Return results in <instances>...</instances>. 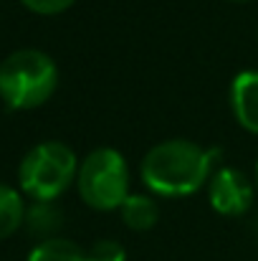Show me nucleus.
I'll return each instance as SVG.
<instances>
[{"label": "nucleus", "mask_w": 258, "mask_h": 261, "mask_svg": "<svg viewBox=\"0 0 258 261\" xmlns=\"http://www.w3.org/2000/svg\"><path fill=\"white\" fill-rule=\"evenodd\" d=\"M256 226H258V223H256Z\"/></svg>", "instance_id": "15"}, {"label": "nucleus", "mask_w": 258, "mask_h": 261, "mask_svg": "<svg viewBox=\"0 0 258 261\" xmlns=\"http://www.w3.org/2000/svg\"><path fill=\"white\" fill-rule=\"evenodd\" d=\"M64 223V213L56 205V200H31V205H25V221L23 226L28 228L31 236H38L41 241L59 236Z\"/></svg>", "instance_id": "8"}, {"label": "nucleus", "mask_w": 258, "mask_h": 261, "mask_svg": "<svg viewBox=\"0 0 258 261\" xmlns=\"http://www.w3.org/2000/svg\"><path fill=\"white\" fill-rule=\"evenodd\" d=\"M25 261H86V249H81L71 239L53 236V239L38 241Z\"/></svg>", "instance_id": "10"}, {"label": "nucleus", "mask_w": 258, "mask_h": 261, "mask_svg": "<svg viewBox=\"0 0 258 261\" xmlns=\"http://www.w3.org/2000/svg\"><path fill=\"white\" fill-rule=\"evenodd\" d=\"M253 182H256V190H258V163H256V177H253Z\"/></svg>", "instance_id": "13"}, {"label": "nucleus", "mask_w": 258, "mask_h": 261, "mask_svg": "<svg viewBox=\"0 0 258 261\" xmlns=\"http://www.w3.org/2000/svg\"><path fill=\"white\" fill-rule=\"evenodd\" d=\"M233 3H248V0H233Z\"/></svg>", "instance_id": "14"}, {"label": "nucleus", "mask_w": 258, "mask_h": 261, "mask_svg": "<svg viewBox=\"0 0 258 261\" xmlns=\"http://www.w3.org/2000/svg\"><path fill=\"white\" fill-rule=\"evenodd\" d=\"M218 158V147L208 150L192 140L172 137L147 150L139 165V177L147 193L157 198H187L200 188H208Z\"/></svg>", "instance_id": "1"}, {"label": "nucleus", "mask_w": 258, "mask_h": 261, "mask_svg": "<svg viewBox=\"0 0 258 261\" xmlns=\"http://www.w3.org/2000/svg\"><path fill=\"white\" fill-rule=\"evenodd\" d=\"M20 3L36 15H59L66 13L76 0H20Z\"/></svg>", "instance_id": "12"}, {"label": "nucleus", "mask_w": 258, "mask_h": 261, "mask_svg": "<svg viewBox=\"0 0 258 261\" xmlns=\"http://www.w3.org/2000/svg\"><path fill=\"white\" fill-rule=\"evenodd\" d=\"M25 221L23 193L8 182H0V241L10 239Z\"/></svg>", "instance_id": "9"}, {"label": "nucleus", "mask_w": 258, "mask_h": 261, "mask_svg": "<svg viewBox=\"0 0 258 261\" xmlns=\"http://www.w3.org/2000/svg\"><path fill=\"white\" fill-rule=\"evenodd\" d=\"M256 182L238 168H215L208 180L210 208L225 218H238L251 211L256 200Z\"/></svg>", "instance_id": "5"}, {"label": "nucleus", "mask_w": 258, "mask_h": 261, "mask_svg": "<svg viewBox=\"0 0 258 261\" xmlns=\"http://www.w3.org/2000/svg\"><path fill=\"white\" fill-rule=\"evenodd\" d=\"M76 152L59 140H46L33 145L20 165H18V185L20 193L31 200H59L79 175Z\"/></svg>", "instance_id": "3"}, {"label": "nucleus", "mask_w": 258, "mask_h": 261, "mask_svg": "<svg viewBox=\"0 0 258 261\" xmlns=\"http://www.w3.org/2000/svg\"><path fill=\"white\" fill-rule=\"evenodd\" d=\"M231 112L236 122L258 137V71L248 69L233 76L231 91H228Z\"/></svg>", "instance_id": "6"}, {"label": "nucleus", "mask_w": 258, "mask_h": 261, "mask_svg": "<svg viewBox=\"0 0 258 261\" xmlns=\"http://www.w3.org/2000/svg\"><path fill=\"white\" fill-rule=\"evenodd\" d=\"M129 165L127 158L114 147H96L86 155L79 165L76 188L79 198L91 211H119L122 203L129 198Z\"/></svg>", "instance_id": "4"}, {"label": "nucleus", "mask_w": 258, "mask_h": 261, "mask_svg": "<svg viewBox=\"0 0 258 261\" xmlns=\"http://www.w3.org/2000/svg\"><path fill=\"white\" fill-rule=\"evenodd\" d=\"M119 216L129 231H152L160 221V203L152 193H129L122 203Z\"/></svg>", "instance_id": "7"}, {"label": "nucleus", "mask_w": 258, "mask_h": 261, "mask_svg": "<svg viewBox=\"0 0 258 261\" xmlns=\"http://www.w3.org/2000/svg\"><path fill=\"white\" fill-rule=\"evenodd\" d=\"M86 261H127V251L114 239H99L86 249Z\"/></svg>", "instance_id": "11"}, {"label": "nucleus", "mask_w": 258, "mask_h": 261, "mask_svg": "<svg viewBox=\"0 0 258 261\" xmlns=\"http://www.w3.org/2000/svg\"><path fill=\"white\" fill-rule=\"evenodd\" d=\"M59 89V66L41 48H18L0 61V99L13 112L43 107Z\"/></svg>", "instance_id": "2"}]
</instances>
